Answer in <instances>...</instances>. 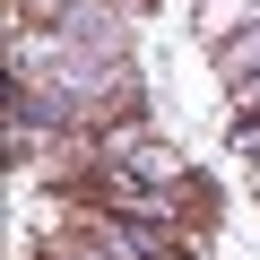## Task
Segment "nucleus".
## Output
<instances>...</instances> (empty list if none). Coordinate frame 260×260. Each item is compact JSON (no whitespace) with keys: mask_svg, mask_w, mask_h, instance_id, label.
Returning <instances> with one entry per match:
<instances>
[{"mask_svg":"<svg viewBox=\"0 0 260 260\" xmlns=\"http://www.w3.org/2000/svg\"><path fill=\"white\" fill-rule=\"evenodd\" d=\"M251 130H260V104H251Z\"/></svg>","mask_w":260,"mask_h":260,"instance_id":"f257e3e1","label":"nucleus"}]
</instances>
